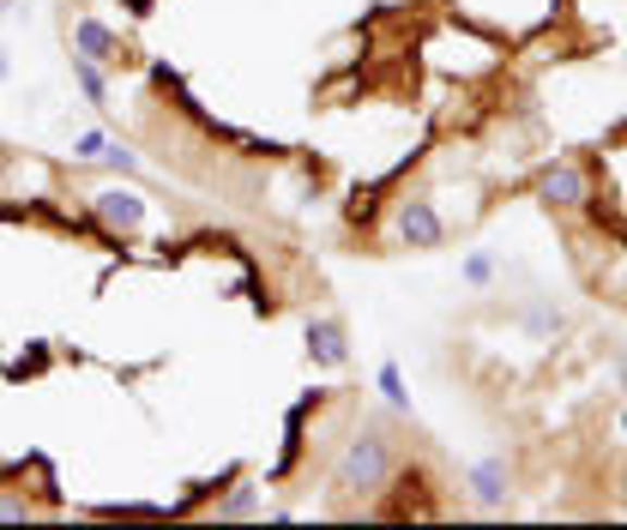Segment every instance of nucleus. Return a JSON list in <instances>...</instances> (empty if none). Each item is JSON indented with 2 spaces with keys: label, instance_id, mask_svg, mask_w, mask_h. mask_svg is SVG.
<instances>
[{
  "label": "nucleus",
  "instance_id": "3",
  "mask_svg": "<svg viewBox=\"0 0 627 530\" xmlns=\"http://www.w3.org/2000/svg\"><path fill=\"white\" fill-rule=\"evenodd\" d=\"M537 199L549 211H579V206H591V175L579 163H549L537 175Z\"/></svg>",
  "mask_w": 627,
  "mask_h": 530
},
{
  "label": "nucleus",
  "instance_id": "8",
  "mask_svg": "<svg viewBox=\"0 0 627 530\" xmlns=\"http://www.w3.org/2000/svg\"><path fill=\"white\" fill-rule=\"evenodd\" d=\"M73 85H78V97L91 109H109V66H97V61H85V54H73Z\"/></svg>",
  "mask_w": 627,
  "mask_h": 530
},
{
  "label": "nucleus",
  "instance_id": "10",
  "mask_svg": "<svg viewBox=\"0 0 627 530\" xmlns=\"http://www.w3.org/2000/svg\"><path fill=\"white\" fill-rule=\"evenodd\" d=\"M374 386H380V398H386V404H392V410H398V416L410 410V392H405V368H398V362H380Z\"/></svg>",
  "mask_w": 627,
  "mask_h": 530
},
{
  "label": "nucleus",
  "instance_id": "14",
  "mask_svg": "<svg viewBox=\"0 0 627 530\" xmlns=\"http://www.w3.org/2000/svg\"><path fill=\"white\" fill-rule=\"evenodd\" d=\"M103 163H109V169H115L121 182H133V175H139V169H145V163H139V157H133V151H127V145H109V151H103Z\"/></svg>",
  "mask_w": 627,
  "mask_h": 530
},
{
  "label": "nucleus",
  "instance_id": "11",
  "mask_svg": "<svg viewBox=\"0 0 627 530\" xmlns=\"http://www.w3.org/2000/svg\"><path fill=\"white\" fill-rule=\"evenodd\" d=\"M495 272H501V259L489 254V247L465 254V284H470V289H489V284H495Z\"/></svg>",
  "mask_w": 627,
  "mask_h": 530
},
{
  "label": "nucleus",
  "instance_id": "6",
  "mask_svg": "<svg viewBox=\"0 0 627 530\" xmlns=\"http://www.w3.org/2000/svg\"><path fill=\"white\" fill-rule=\"evenodd\" d=\"M507 501H513V465L507 458L470 465V506H477V513H501Z\"/></svg>",
  "mask_w": 627,
  "mask_h": 530
},
{
  "label": "nucleus",
  "instance_id": "7",
  "mask_svg": "<svg viewBox=\"0 0 627 530\" xmlns=\"http://www.w3.org/2000/svg\"><path fill=\"white\" fill-rule=\"evenodd\" d=\"M308 362L314 368H344L351 362V332H344V320H332V313L308 320Z\"/></svg>",
  "mask_w": 627,
  "mask_h": 530
},
{
  "label": "nucleus",
  "instance_id": "19",
  "mask_svg": "<svg viewBox=\"0 0 627 530\" xmlns=\"http://www.w3.org/2000/svg\"><path fill=\"white\" fill-rule=\"evenodd\" d=\"M0 78H13V54H7V42H0Z\"/></svg>",
  "mask_w": 627,
  "mask_h": 530
},
{
  "label": "nucleus",
  "instance_id": "4",
  "mask_svg": "<svg viewBox=\"0 0 627 530\" xmlns=\"http://www.w3.org/2000/svg\"><path fill=\"white\" fill-rule=\"evenodd\" d=\"M91 218L103 223L109 235H139L145 230V199L133 194V187H103V194H91Z\"/></svg>",
  "mask_w": 627,
  "mask_h": 530
},
{
  "label": "nucleus",
  "instance_id": "9",
  "mask_svg": "<svg viewBox=\"0 0 627 530\" xmlns=\"http://www.w3.org/2000/svg\"><path fill=\"white\" fill-rule=\"evenodd\" d=\"M260 513L266 506H260V489H254V482H235V489L218 501V518H260Z\"/></svg>",
  "mask_w": 627,
  "mask_h": 530
},
{
  "label": "nucleus",
  "instance_id": "2",
  "mask_svg": "<svg viewBox=\"0 0 627 530\" xmlns=\"http://www.w3.org/2000/svg\"><path fill=\"white\" fill-rule=\"evenodd\" d=\"M392 235H398V247L434 254V247L446 242V223H441V211H434V199L410 194V199H398V211H392Z\"/></svg>",
  "mask_w": 627,
  "mask_h": 530
},
{
  "label": "nucleus",
  "instance_id": "5",
  "mask_svg": "<svg viewBox=\"0 0 627 530\" xmlns=\"http://www.w3.org/2000/svg\"><path fill=\"white\" fill-rule=\"evenodd\" d=\"M73 54H85V61H97V66H115V61H127V42L97 13H78L73 19Z\"/></svg>",
  "mask_w": 627,
  "mask_h": 530
},
{
  "label": "nucleus",
  "instance_id": "15",
  "mask_svg": "<svg viewBox=\"0 0 627 530\" xmlns=\"http://www.w3.org/2000/svg\"><path fill=\"white\" fill-rule=\"evenodd\" d=\"M37 506L25 501V494H0V525H13V518H30Z\"/></svg>",
  "mask_w": 627,
  "mask_h": 530
},
{
  "label": "nucleus",
  "instance_id": "20",
  "mask_svg": "<svg viewBox=\"0 0 627 530\" xmlns=\"http://www.w3.org/2000/svg\"><path fill=\"white\" fill-rule=\"evenodd\" d=\"M7 13H13V0H0V19H7Z\"/></svg>",
  "mask_w": 627,
  "mask_h": 530
},
{
  "label": "nucleus",
  "instance_id": "1",
  "mask_svg": "<svg viewBox=\"0 0 627 530\" xmlns=\"http://www.w3.org/2000/svg\"><path fill=\"white\" fill-rule=\"evenodd\" d=\"M392 470H398L392 440L380 434V428H356L351 446H344V458H339V489L344 494H380L392 482Z\"/></svg>",
  "mask_w": 627,
  "mask_h": 530
},
{
  "label": "nucleus",
  "instance_id": "21",
  "mask_svg": "<svg viewBox=\"0 0 627 530\" xmlns=\"http://www.w3.org/2000/svg\"><path fill=\"white\" fill-rule=\"evenodd\" d=\"M622 434H627V410H622Z\"/></svg>",
  "mask_w": 627,
  "mask_h": 530
},
{
  "label": "nucleus",
  "instance_id": "12",
  "mask_svg": "<svg viewBox=\"0 0 627 530\" xmlns=\"http://www.w3.org/2000/svg\"><path fill=\"white\" fill-rule=\"evenodd\" d=\"M525 332H531L537 344H543V337H555V332H562V308H549V301H531V308H525Z\"/></svg>",
  "mask_w": 627,
  "mask_h": 530
},
{
  "label": "nucleus",
  "instance_id": "16",
  "mask_svg": "<svg viewBox=\"0 0 627 530\" xmlns=\"http://www.w3.org/2000/svg\"><path fill=\"white\" fill-rule=\"evenodd\" d=\"M42 368H49V349H30L25 362H13L7 374H13V380H25V374H42Z\"/></svg>",
  "mask_w": 627,
  "mask_h": 530
},
{
  "label": "nucleus",
  "instance_id": "17",
  "mask_svg": "<svg viewBox=\"0 0 627 530\" xmlns=\"http://www.w3.org/2000/svg\"><path fill=\"white\" fill-rule=\"evenodd\" d=\"M121 7H127L133 19H145V13H151V7H157V0H121Z\"/></svg>",
  "mask_w": 627,
  "mask_h": 530
},
{
  "label": "nucleus",
  "instance_id": "18",
  "mask_svg": "<svg viewBox=\"0 0 627 530\" xmlns=\"http://www.w3.org/2000/svg\"><path fill=\"white\" fill-rule=\"evenodd\" d=\"M7 175H13V151H7V145H0V182H7Z\"/></svg>",
  "mask_w": 627,
  "mask_h": 530
},
{
  "label": "nucleus",
  "instance_id": "13",
  "mask_svg": "<svg viewBox=\"0 0 627 530\" xmlns=\"http://www.w3.org/2000/svg\"><path fill=\"white\" fill-rule=\"evenodd\" d=\"M103 151H109V133L103 127L73 133V163H103Z\"/></svg>",
  "mask_w": 627,
  "mask_h": 530
}]
</instances>
